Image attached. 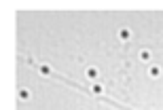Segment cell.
Segmentation results:
<instances>
[{
  "mask_svg": "<svg viewBox=\"0 0 163 110\" xmlns=\"http://www.w3.org/2000/svg\"><path fill=\"white\" fill-rule=\"evenodd\" d=\"M87 76H89V79H95V76H98V70H95V68H89V70H87Z\"/></svg>",
  "mask_w": 163,
  "mask_h": 110,
  "instance_id": "obj_1",
  "label": "cell"
},
{
  "mask_svg": "<svg viewBox=\"0 0 163 110\" xmlns=\"http://www.w3.org/2000/svg\"><path fill=\"white\" fill-rule=\"evenodd\" d=\"M19 95H21V100H28V97H30V93H28L25 89H23V91H19Z\"/></svg>",
  "mask_w": 163,
  "mask_h": 110,
  "instance_id": "obj_2",
  "label": "cell"
},
{
  "mask_svg": "<svg viewBox=\"0 0 163 110\" xmlns=\"http://www.w3.org/2000/svg\"><path fill=\"white\" fill-rule=\"evenodd\" d=\"M140 57H142V59L146 62V59H148V57H150V55H148V51H142V55H140Z\"/></svg>",
  "mask_w": 163,
  "mask_h": 110,
  "instance_id": "obj_3",
  "label": "cell"
},
{
  "mask_svg": "<svg viewBox=\"0 0 163 110\" xmlns=\"http://www.w3.org/2000/svg\"><path fill=\"white\" fill-rule=\"evenodd\" d=\"M93 93H102V85H95V87H93Z\"/></svg>",
  "mask_w": 163,
  "mask_h": 110,
  "instance_id": "obj_4",
  "label": "cell"
},
{
  "mask_svg": "<svg viewBox=\"0 0 163 110\" xmlns=\"http://www.w3.org/2000/svg\"><path fill=\"white\" fill-rule=\"evenodd\" d=\"M40 72H42V74H49L51 70H49V66H42V68H40Z\"/></svg>",
  "mask_w": 163,
  "mask_h": 110,
  "instance_id": "obj_5",
  "label": "cell"
}]
</instances>
